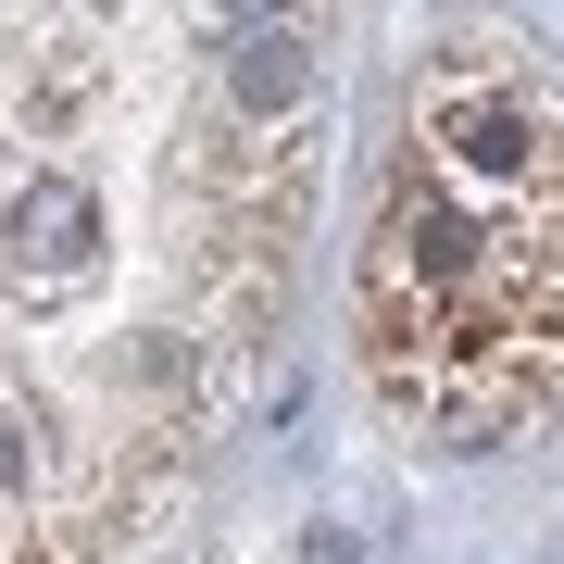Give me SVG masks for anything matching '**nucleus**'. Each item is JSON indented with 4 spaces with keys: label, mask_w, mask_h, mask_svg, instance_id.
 I'll return each mask as SVG.
<instances>
[{
    "label": "nucleus",
    "mask_w": 564,
    "mask_h": 564,
    "mask_svg": "<svg viewBox=\"0 0 564 564\" xmlns=\"http://www.w3.org/2000/svg\"><path fill=\"white\" fill-rule=\"evenodd\" d=\"M226 13H263V25H302L314 0H226Z\"/></svg>",
    "instance_id": "3"
},
{
    "label": "nucleus",
    "mask_w": 564,
    "mask_h": 564,
    "mask_svg": "<svg viewBox=\"0 0 564 564\" xmlns=\"http://www.w3.org/2000/svg\"><path fill=\"white\" fill-rule=\"evenodd\" d=\"M351 302L389 414L426 440L489 452L564 414V101L527 63L464 51L414 88Z\"/></svg>",
    "instance_id": "1"
},
{
    "label": "nucleus",
    "mask_w": 564,
    "mask_h": 564,
    "mask_svg": "<svg viewBox=\"0 0 564 564\" xmlns=\"http://www.w3.org/2000/svg\"><path fill=\"white\" fill-rule=\"evenodd\" d=\"M302 101H314V39H302V25L226 39V113H239V126H289Z\"/></svg>",
    "instance_id": "2"
}]
</instances>
